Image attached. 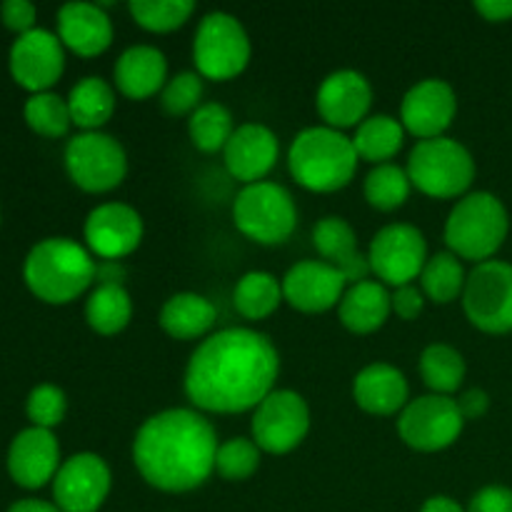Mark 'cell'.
I'll return each mask as SVG.
<instances>
[{
  "label": "cell",
  "mask_w": 512,
  "mask_h": 512,
  "mask_svg": "<svg viewBox=\"0 0 512 512\" xmlns=\"http://www.w3.org/2000/svg\"><path fill=\"white\" fill-rule=\"evenodd\" d=\"M280 355L273 340L253 328H225L193 350L183 388L200 413L238 415L255 410L275 390Z\"/></svg>",
  "instance_id": "6da1fadb"
},
{
  "label": "cell",
  "mask_w": 512,
  "mask_h": 512,
  "mask_svg": "<svg viewBox=\"0 0 512 512\" xmlns=\"http://www.w3.org/2000/svg\"><path fill=\"white\" fill-rule=\"evenodd\" d=\"M218 435L193 408H168L150 415L133 440L140 478L163 493H190L215 473Z\"/></svg>",
  "instance_id": "7a4b0ae2"
},
{
  "label": "cell",
  "mask_w": 512,
  "mask_h": 512,
  "mask_svg": "<svg viewBox=\"0 0 512 512\" xmlns=\"http://www.w3.org/2000/svg\"><path fill=\"white\" fill-rule=\"evenodd\" d=\"M98 275L93 253L78 240L45 238L23 260V280L30 293L48 305L78 300Z\"/></svg>",
  "instance_id": "3957f363"
},
{
  "label": "cell",
  "mask_w": 512,
  "mask_h": 512,
  "mask_svg": "<svg viewBox=\"0 0 512 512\" xmlns=\"http://www.w3.org/2000/svg\"><path fill=\"white\" fill-rule=\"evenodd\" d=\"M358 160L353 138L328 125L300 130L288 150L290 175L310 193L343 190L358 173Z\"/></svg>",
  "instance_id": "277c9868"
},
{
  "label": "cell",
  "mask_w": 512,
  "mask_h": 512,
  "mask_svg": "<svg viewBox=\"0 0 512 512\" xmlns=\"http://www.w3.org/2000/svg\"><path fill=\"white\" fill-rule=\"evenodd\" d=\"M510 233V213L498 195L473 190L463 195L445 220V245L460 260L480 265L495 260Z\"/></svg>",
  "instance_id": "5b68a950"
},
{
  "label": "cell",
  "mask_w": 512,
  "mask_h": 512,
  "mask_svg": "<svg viewBox=\"0 0 512 512\" xmlns=\"http://www.w3.org/2000/svg\"><path fill=\"white\" fill-rule=\"evenodd\" d=\"M408 175L413 188L435 200L463 198L470 193L475 173V158L460 140L433 138L418 140L408 158Z\"/></svg>",
  "instance_id": "8992f818"
},
{
  "label": "cell",
  "mask_w": 512,
  "mask_h": 512,
  "mask_svg": "<svg viewBox=\"0 0 512 512\" xmlns=\"http://www.w3.org/2000/svg\"><path fill=\"white\" fill-rule=\"evenodd\" d=\"M253 45L245 25L225 10L203 15L195 28L193 63L205 80H233L248 68Z\"/></svg>",
  "instance_id": "52a82bcc"
},
{
  "label": "cell",
  "mask_w": 512,
  "mask_h": 512,
  "mask_svg": "<svg viewBox=\"0 0 512 512\" xmlns=\"http://www.w3.org/2000/svg\"><path fill=\"white\" fill-rule=\"evenodd\" d=\"M233 223L258 245H280L295 233L298 208L288 188L270 180L245 185L233 203Z\"/></svg>",
  "instance_id": "ba28073f"
},
{
  "label": "cell",
  "mask_w": 512,
  "mask_h": 512,
  "mask_svg": "<svg viewBox=\"0 0 512 512\" xmlns=\"http://www.w3.org/2000/svg\"><path fill=\"white\" fill-rule=\"evenodd\" d=\"M65 173L85 193H110L128 175V155L120 140L95 130L78 133L65 145Z\"/></svg>",
  "instance_id": "9c48e42d"
},
{
  "label": "cell",
  "mask_w": 512,
  "mask_h": 512,
  "mask_svg": "<svg viewBox=\"0 0 512 512\" xmlns=\"http://www.w3.org/2000/svg\"><path fill=\"white\" fill-rule=\"evenodd\" d=\"M465 318L488 335L512 333V265L488 260L468 273L463 290Z\"/></svg>",
  "instance_id": "30bf717a"
},
{
  "label": "cell",
  "mask_w": 512,
  "mask_h": 512,
  "mask_svg": "<svg viewBox=\"0 0 512 512\" xmlns=\"http://www.w3.org/2000/svg\"><path fill=\"white\" fill-rule=\"evenodd\" d=\"M465 418L455 398L448 395H420L398 415V435L418 453H440L458 443Z\"/></svg>",
  "instance_id": "8fae6325"
},
{
  "label": "cell",
  "mask_w": 512,
  "mask_h": 512,
  "mask_svg": "<svg viewBox=\"0 0 512 512\" xmlns=\"http://www.w3.org/2000/svg\"><path fill=\"white\" fill-rule=\"evenodd\" d=\"M370 270L388 288L413 285L428 263V240L410 223H390L375 233L368 250Z\"/></svg>",
  "instance_id": "7c38bea8"
},
{
  "label": "cell",
  "mask_w": 512,
  "mask_h": 512,
  "mask_svg": "<svg viewBox=\"0 0 512 512\" xmlns=\"http://www.w3.org/2000/svg\"><path fill=\"white\" fill-rule=\"evenodd\" d=\"M253 443L263 453L288 455L308 438L310 408L295 390H273L258 408L250 423Z\"/></svg>",
  "instance_id": "4fadbf2b"
},
{
  "label": "cell",
  "mask_w": 512,
  "mask_h": 512,
  "mask_svg": "<svg viewBox=\"0 0 512 512\" xmlns=\"http://www.w3.org/2000/svg\"><path fill=\"white\" fill-rule=\"evenodd\" d=\"M8 68L15 83L30 95L48 93L65 73V48L58 33L35 28L10 45Z\"/></svg>",
  "instance_id": "5bb4252c"
},
{
  "label": "cell",
  "mask_w": 512,
  "mask_h": 512,
  "mask_svg": "<svg viewBox=\"0 0 512 512\" xmlns=\"http://www.w3.org/2000/svg\"><path fill=\"white\" fill-rule=\"evenodd\" d=\"M113 475L95 453H75L63 460L53 480V503L63 512H98L110 495Z\"/></svg>",
  "instance_id": "9a60e30c"
},
{
  "label": "cell",
  "mask_w": 512,
  "mask_h": 512,
  "mask_svg": "<svg viewBox=\"0 0 512 512\" xmlns=\"http://www.w3.org/2000/svg\"><path fill=\"white\" fill-rule=\"evenodd\" d=\"M143 218L128 203L95 205L83 225L85 245L100 260H123L143 243Z\"/></svg>",
  "instance_id": "2e32d148"
},
{
  "label": "cell",
  "mask_w": 512,
  "mask_h": 512,
  "mask_svg": "<svg viewBox=\"0 0 512 512\" xmlns=\"http://www.w3.org/2000/svg\"><path fill=\"white\" fill-rule=\"evenodd\" d=\"M458 115V95L448 80L425 78L405 93L400 103V123L418 140L443 138Z\"/></svg>",
  "instance_id": "e0dca14e"
},
{
  "label": "cell",
  "mask_w": 512,
  "mask_h": 512,
  "mask_svg": "<svg viewBox=\"0 0 512 512\" xmlns=\"http://www.w3.org/2000/svg\"><path fill=\"white\" fill-rule=\"evenodd\" d=\"M283 298L298 313L318 315L338 308L348 290V280L325 260H300L285 273Z\"/></svg>",
  "instance_id": "ac0fdd59"
},
{
  "label": "cell",
  "mask_w": 512,
  "mask_h": 512,
  "mask_svg": "<svg viewBox=\"0 0 512 512\" xmlns=\"http://www.w3.org/2000/svg\"><path fill=\"white\" fill-rule=\"evenodd\" d=\"M373 105V85L358 70H335L320 83L315 108L328 128H358Z\"/></svg>",
  "instance_id": "d6986e66"
},
{
  "label": "cell",
  "mask_w": 512,
  "mask_h": 512,
  "mask_svg": "<svg viewBox=\"0 0 512 512\" xmlns=\"http://www.w3.org/2000/svg\"><path fill=\"white\" fill-rule=\"evenodd\" d=\"M8 475L18 488L40 490L53 483L60 465V445L53 430L25 428L13 438L8 448Z\"/></svg>",
  "instance_id": "ffe728a7"
},
{
  "label": "cell",
  "mask_w": 512,
  "mask_h": 512,
  "mask_svg": "<svg viewBox=\"0 0 512 512\" xmlns=\"http://www.w3.org/2000/svg\"><path fill=\"white\" fill-rule=\"evenodd\" d=\"M280 155L278 135L263 123H243L235 128L233 138L223 150V160L228 173L245 185L265 180V175L275 168Z\"/></svg>",
  "instance_id": "44dd1931"
},
{
  "label": "cell",
  "mask_w": 512,
  "mask_h": 512,
  "mask_svg": "<svg viewBox=\"0 0 512 512\" xmlns=\"http://www.w3.org/2000/svg\"><path fill=\"white\" fill-rule=\"evenodd\" d=\"M58 38L80 58H98L113 43V20L103 5L73 0L58 10Z\"/></svg>",
  "instance_id": "7402d4cb"
},
{
  "label": "cell",
  "mask_w": 512,
  "mask_h": 512,
  "mask_svg": "<svg viewBox=\"0 0 512 512\" xmlns=\"http://www.w3.org/2000/svg\"><path fill=\"white\" fill-rule=\"evenodd\" d=\"M353 400L360 410L378 418L400 415L410 403V385L403 370L390 363L365 365L353 380Z\"/></svg>",
  "instance_id": "603a6c76"
},
{
  "label": "cell",
  "mask_w": 512,
  "mask_h": 512,
  "mask_svg": "<svg viewBox=\"0 0 512 512\" xmlns=\"http://www.w3.org/2000/svg\"><path fill=\"white\" fill-rule=\"evenodd\" d=\"M113 83L130 100H148L168 83V60L155 45H130L113 68Z\"/></svg>",
  "instance_id": "cb8c5ba5"
},
{
  "label": "cell",
  "mask_w": 512,
  "mask_h": 512,
  "mask_svg": "<svg viewBox=\"0 0 512 512\" xmlns=\"http://www.w3.org/2000/svg\"><path fill=\"white\" fill-rule=\"evenodd\" d=\"M393 313V293L378 280L350 285L338 305L340 323L353 335H370L383 328Z\"/></svg>",
  "instance_id": "d4e9b609"
},
{
  "label": "cell",
  "mask_w": 512,
  "mask_h": 512,
  "mask_svg": "<svg viewBox=\"0 0 512 512\" xmlns=\"http://www.w3.org/2000/svg\"><path fill=\"white\" fill-rule=\"evenodd\" d=\"M218 310L205 295L198 293H175L165 300L160 308V328L173 340H198L208 338L215 328Z\"/></svg>",
  "instance_id": "484cf974"
},
{
  "label": "cell",
  "mask_w": 512,
  "mask_h": 512,
  "mask_svg": "<svg viewBox=\"0 0 512 512\" xmlns=\"http://www.w3.org/2000/svg\"><path fill=\"white\" fill-rule=\"evenodd\" d=\"M68 108L73 125H78L83 133H95L113 118L115 88L98 75H88L70 88Z\"/></svg>",
  "instance_id": "4316f807"
},
{
  "label": "cell",
  "mask_w": 512,
  "mask_h": 512,
  "mask_svg": "<svg viewBox=\"0 0 512 512\" xmlns=\"http://www.w3.org/2000/svg\"><path fill=\"white\" fill-rule=\"evenodd\" d=\"M353 145L360 160L373 163V168L375 165H385L403 150L405 128L393 115H368L355 130Z\"/></svg>",
  "instance_id": "83f0119b"
},
{
  "label": "cell",
  "mask_w": 512,
  "mask_h": 512,
  "mask_svg": "<svg viewBox=\"0 0 512 512\" xmlns=\"http://www.w3.org/2000/svg\"><path fill=\"white\" fill-rule=\"evenodd\" d=\"M133 320V300L125 285H95L85 300V323L98 335H118Z\"/></svg>",
  "instance_id": "f1b7e54d"
},
{
  "label": "cell",
  "mask_w": 512,
  "mask_h": 512,
  "mask_svg": "<svg viewBox=\"0 0 512 512\" xmlns=\"http://www.w3.org/2000/svg\"><path fill=\"white\" fill-rule=\"evenodd\" d=\"M283 300V283L265 270L245 273L233 290V305L245 320L270 318Z\"/></svg>",
  "instance_id": "f546056e"
},
{
  "label": "cell",
  "mask_w": 512,
  "mask_h": 512,
  "mask_svg": "<svg viewBox=\"0 0 512 512\" xmlns=\"http://www.w3.org/2000/svg\"><path fill=\"white\" fill-rule=\"evenodd\" d=\"M468 365L460 350L453 345L433 343L420 355V378L433 395H453L465 383Z\"/></svg>",
  "instance_id": "4dcf8cb0"
},
{
  "label": "cell",
  "mask_w": 512,
  "mask_h": 512,
  "mask_svg": "<svg viewBox=\"0 0 512 512\" xmlns=\"http://www.w3.org/2000/svg\"><path fill=\"white\" fill-rule=\"evenodd\" d=\"M418 280L425 298L433 300L435 305H450L463 298L468 273H465L463 260L458 255L443 250V253H435L433 258H428Z\"/></svg>",
  "instance_id": "1f68e13d"
},
{
  "label": "cell",
  "mask_w": 512,
  "mask_h": 512,
  "mask_svg": "<svg viewBox=\"0 0 512 512\" xmlns=\"http://www.w3.org/2000/svg\"><path fill=\"white\" fill-rule=\"evenodd\" d=\"M235 118L223 103H203L193 115L188 118V135L190 143L200 150V153H218L225 150L228 140L235 133Z\"/></svg>",
  "instance_id": "d6a6232c"
},
{
  "label": "cell",
  "mask_w": 512,
  "mask_h": 512,
  "mask_svg": "<svg viewBox=\"0 0 512 512\" xmlns=\"http://www.w3.org/2000/svg\"><path fill=\"white\" fill-rule=\"evenodd\" d=\"M313 245L320 258L338 270H345L363 255L353 225L340 215H328V218L318 220V225L313 228Z\"/></svg>",
  "instance_id": "836d02e7"
},
{
  "label": "cell",
  "mask_w": 512,
  "mask_h": 512,
  "mask_svg": "<svg viewBox=\"0 0 512 512\" xmlns=\"http://www.w3.org/2000/svg\"><path fill=\"white\" fill-rule=\"evenodd\" d=\"M410 190H413V183H410L408 170L395 163L375 165L365 175L363 183V193L368 205L375 210H383V213L403 208L410 198Z\"/></svg>",
  "instance_id": "e575fe53"
},
{
  "label": "cell",
  "mask_w": 512,
  "mask_h": 512,
  "mask_svg": "<svg viewBox=\"0 0 512 512\" xmlns=\"http://www.w3.org/2000/svg\"><path fill=\"white\" fill-rule=\"evenodd\" d=\"M23 118L33 133H38L40 138H50V140L65 138L70 125H73L68 98H60V95L53 93V90L30 95L23 105Z\"/></svg>",
  "instance_id": "d590c367"
},
{
  "label": "cell",
  "mask_w": 512,
  "mask_h": 512,
  "mask_svg": "<svg viewBox=\"0 0 512 512\" xmlns=\"http://www.w3.org/2000/svg\"><path fill=\"white\" fill-rule=\"evenodd\" d=\"M135 25L148 33H173L195 13L193 0H133L128 5Z\"/></svg>",
  "instance_id": "8d00e7d4"
},
{
  "label": "cell",
  "mask_w": 512,
  "mask_h": 512,
  "mask_svg": "<svg viewBox=\"0 0 512 512\" xmlns=\"http://www.w3.org/2000/svg\"><path fill=\"white\" fill-rule=\"evenodd\" d=\"M260 455L263 450L253 443V438H230L218 445L215 473L228 483H243L258 473Z\"/></svg>",
  "instance_id": "74e56055"
},
{
  "label": "cell",
  "mask_w": 512,
  "mask_h": 512,
  "mask_svg": "<svg viewBox=\"0 0 512 512\" xmlns=\"http://www.w3.org/2000/svg\"><path fill=\"white\" fill-rule=\"evenodd\" d=\"M203 93V78L195 70H183V73L168 78L163 93H160V105L173 118H183V115L190 118L203 105Z\"/></svg>",
  "instance_id": "f35d334b"
},
{
  "label": "cell",
  "mask_w": 512,
  "mask_h": 512,
  "mask_svg": "<svg viewBox=\"0 0 512 512\" xmlns=\"http://www.w3.org/2000/svg\"><path fill=\"white\" fill-rule=\"evenodd\" d=\"M68 413V398L63 390L53 383H40L35 385L25 400V415H28L33 428L53 430L58 428Z\"/></svg>",
  "instance_id": "ab89813d"
},
{
  "label": "cell",
  "mask_w": 512,
  "mask_h": 512,
  "mask_svg": "<svg viewBox=\"0 0 512 512\" xmlns=\"http://www.w3.org/2000/svg\"><path fill=\"white\" fill-rule=\"evenodd\" d=\"M35 18H38V10L28 0H5L0 5V20H3V25L18 35L35 30Z\"/></svg>",
  "instance_id": "60d3db41"
},
{
  "label": "cell",
  "mask_w": 512,
  "mask_h": 512,
  "mask_svg": "<svg viewBox=\"0 0 512 512\" xmlns=\"http://www.w3.org/2000/svg\"><path fill=\"white\" fill-rule=\"evenodd\" d=\"M468 512H512V488L485 485L473 495Z\"/></svg>",
  "instance_id": "b9f144b4"
},
{
  "label": "cell",
  "mask_w": 512,
  "mask_h": 512,
  "mask_svg": "<svg viewBox=\"0 0 512 512\" xmlns=\"http://www.w3.org/2000/svg\"><path fill=\"white\" fill-rule=\"evenodd\" d=\"M425 308V295L418 285H403L393 293V313L400 320H415Z\"/></svg>",
  "instance_id": "7bdbcfd3"
},
{
  "label": "cell",
  "mask_w": 512,
  "mask_h": 512,
  "mask_svg": "<svg viewBox=\"0 0 512 512\" xmlns=\"http://www.w3.org/2000/svg\"><path fill=\"white\" fill-rule=\"evenodd\" d=\"M455 403H458L460 415H463L465 423H468V420H480L485 413H488L490 395L485 393L483 388H470V390H465L460 398H455Z\"/></svg>",
  "instance_id": "ee69618b"
},
{
  "label": "cell",
  "mask_w": 512,
  "mask_h": 512,
  "mask_svg": "<svg viewBox=\"0 0 512 512\" xmlns=\"http://www.w3.org/2000/svg\"><path fill=\"white\" fill-rule=\"evenodd\" d=\"M473 8L488 23H508V20H512V0H478Z\"/></svg>",
  "instance_id": "f6af8a7d"
},
{
  "label": "cell",
  "mask_w": 512,
  "mask_h": 512,
  "mask_svg": "<svg viewBox=\"0 0 512 512\" xmlns=\"http://www.w3.org/2000/svg\"><path fill=\"white\" fill-rule=\"evenodd\" d=\"M420 512H468V510H465L458 500L448 498V495H433V498L425 500Z\"/></svg>",
  "instance_id": "bcb514c9"
},
{
  "label": "cell",
  "mask_w": 512,
  "mask_h": 512,
  "mask_svg": "<svg viewBox=\"0 0 512 512\" xmlns=\"http://www.w3.org/2000/svg\"><path fill=\"white\" fill-rule=\"evenodd\" d=\"M8 512H63L55 503H48V500H38V498H25L18 500L8 508Z\"/></svg>",
  "instance_id": "7dc6e473"
}]
</instances>
